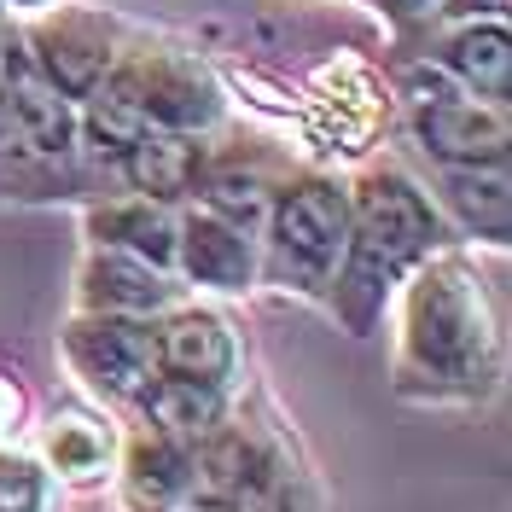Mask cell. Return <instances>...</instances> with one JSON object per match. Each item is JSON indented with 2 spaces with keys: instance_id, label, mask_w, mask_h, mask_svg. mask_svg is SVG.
<instances>
[{
  "instance_id": "9a60e30c",
  "label": "cell",
  "mask_w": 512,
  "mask_h": 512,
  "mask_svg": "<svg viewBox=\"0 0 512 512\" xmlns=\"http://www.w3.org/2000/svg\"><path fill=\"white\" fill-rule=\"evenodd\" d=\"M192 448L187 437H169L158 425L123 419V443H117V489H123L128 512H175L192 495Z\"/></svg>"
},
{
  "instance_id": "8fae6325",
  "label": "cell",
  "mask_w": 512,
  "mask_h": 512,
  "mask_svg": "<svg viewBox=\"0 0 512 512\" xmlns=\"http://www.w3.org/2000/svg\"><path fill=\"white\" fill-rule=\"evenodd\" d=\"M408 53L431 59L454 88L512 105V18H460V24H402Z\"/></svg>"
},
{
  "instance_id": "d6986e66",
  "label": "cell",
  "mask_w": 512,
  "mask_h": 512,
  "mask_svg": "<svg viewBox=\"0 0 512 512\" xmlns=\"http://www.w3.org/2000/svg\"><path fill=\"white\" fill-rule=\"evenodd\" d=\"M204 140L210 134H169V128H146L140 140H128L123 158L111 163V181L123 192L140 198H158L169 210H181L198 187V169H204Z\"/></svg>"
},
{
  "instance_id": "5bb4252c",
  "label": "cell",
  "mask_w": 512,
  "mask_h": 512,
  "mask_svg": "<svg viewBox=\"0 0 512 512\" xmlns=\"http://www.w3.org/2000/svg\"><path fill=\"white\" fill-rule=\"evenodd\" d=\"M187 286L158 268V262H140L128 251H105V245H82L76 256V274H70V309L82 315H146L158 320L169 303H181Z\"/></svg>"
},
{
  "instance_id": "484cf974",
  "label": "cell",
  "mask_w": 512,
  "mask_h": 512,
  "mask_svg": "<svg viewBox=\"0 0 512 512\" xmlns=\"http://www.w3.org/2000/svg\"><path fill=\"white\" fill-rule=\"evenodd\" d=\"M175 512H227V507H210V501H198V495H192L187 507H175Z\"/></svg>"
},
{
  "instance_id": "7a4b0ae2",
  "label": "cell",
  "mask_w": 512,
  "mask_h": 512,
  "mask_svg": "<svg viewBox=\"0 0 512 512\" xmlns=\"http://www.w3.org/2000/svg\"><path fill=\"white\" fill-rule=\"evenodd\" d=\"M344 181H350V233L320 303L350 338H379L396 286L431 251L454 245V227L437 210L431 187L396 158L361 163Z\"/></svg>"
},
{
  "instance_id": "3957f363",
  "label": "cell",
  "mask_w": 512,
  "mask_h": 512,
  "mask_svg": "<svg viewBox=\"0 0 512 512\" xmlns=\"http://www.w3.org/2000/svg\"><path fill=\"white\" fill-rule=\"evenodd\" d=\"M198 501L227 512H326V489L291 419L268 390L245 384L192 448Z\"/></svg>"
},
{
  "instance_id": "e0dca14e",
  "label": "cell",
  "mask_w": 512,
  "mask_h": 512,
  "mask_svg": "<svg viewBox=\"0 0 512 512\" xmlns=\"http://www.w3.org/2000/svg\"><path fill=\"white\" fill-rule=\"evenodd\" d=\"M123 419L105 408H59L35 431V460L53 472L59 489H105L117 478Z\"/></svg>"
},
{
  "instance_id": "277c9868",
  "label": "cell",
  "mask_w": 512,
  "mask_h": 512,
  "mask_svg": "<svg viewBox=\"0 0 512 512\" xmlns=\"http://www.w3.org/2000/svg\"><path fill=\"white\" fill-rule=\"evenodd\" d=\"M350 233V181L320 163H291L262 210V286L320 303Z\"/></svg>"
},
{
  "instance_id": "30bf717a",
  "label": "cell",
  "mask_w": 512,
  "mask_h": 512,
  "mask_svg": "<svg viewBox=\"0 0 512 512\" xmlns=\"http://www.w3.org/2000/svg\"><path fill=\"white\" fill-rule=\"evenodd\" d=\"M402 128L431 169L512 163V105H489L478 94H443L431 105H402Z\"/></svg>"
},
{
  "instance_id": "8992f818",
  "label": "cell",
  "mask_w": 512,
  "mask_h": 512,
  "mask_svg": "<svg viewBox=\"0 0 512 512\" xmlns=\"http://www.w3.org/2000/svg\"><path fill=\"white\" fill-rule=\"evenodd\" d=\"M59 361L105 414L123 419L140 402V390L158 379V320L70 309L59 326Z\"/></svg>"
},
{
  "instance_id": "603a6c76",
  "label": "cell",
  "mask_w": 512,
  "mask_h": 512,
  "mask_svg": "<svg viewBox=\"0 0 512 512\" xmlns=\"http://www.w3.org/2000/svg\"><path fill=\"white\" fill-rule=\"evenodd\" d=\"M18 425H24V390L12 379H0V443H12Z\"/></svg>"
},
{
  "instance_id": "5b68a950",
  "label": "cell",
  "mask_w": 512,
  "mask_h": 512,
  "mask_svg": "<svg viewBox=\"0 0 512 512\" xmlns=\"http://www.w3.org/2000/svg\"><path fill=\"white\" fill-rule=\"evenodd\" d=\"M111 99H123L146 128H169V134H216L233 123V99L216 64L198 47L175 41V35L140 30L123 41L117 64L99 82Z\"/></svg>"
},
{
  "instance_id": "7402d4cb",
  "label": "cell",
  "mask_w": 512,
  "mask_h": 512,
  "mask_svg": "<svg viewBox=\"0 0 512 512\" xmlns=\"http://www.w3.org/2000/svg\"><path fill=\"white\" fill-rule=\"evenodd\" d=\"M460 18H512V0H437L425 24H460Z\"/></svg>"
},
{
  "instance_id": "ac0fdd59",
  "label": "cell",
  "mask_w": 512,
  "mask_h": 512,
  "mask_svg": "<svg viewBox=\"0 0 512 512\" xmlns=\"http://www.w3.org/2000/svg\"><path fill=\"white\" fill-rule=\"evenodd\" d=\"M82 245H105V251H128L140 262H158L175 274V210L140 192H99L82 204Z\"/></svg>"
},
{
  "instance_id": "4fadbf2b",
  "label": "cell",
  "mask_w": 512,
  "mask_h": 512,
  "mask_svg": "<svg viewBox=\"0 0 512 512\" xmlns=\"http://www.w3.org/2000/svg\"><path fill=\"white\" fill-rule=\"evenodd\" d=\"M286 169L291 158L274 152L268 140H227V128H216L204 140V169H198V187H192L187 204H204V210H216V216L256 233Z\"/></svg>"
},
{
  "instance_id": "ffe728a7",
  "label": "cell",
  "mask_w": 512,
  "mask_h": 512,
  "mask_svg": "<svg viewBox=\"0 0 512 512\" xmlns=\"http://www.w3.org/2000/svg\"><path fill=\"white\" fill-rule=\"evenodd\" d=\"M233 396H239V390L158 373V379L140 390V402H134L123 419H140V425H158V431H169V437H187V443H198V437H204V431H210V425L233 408Z\"/></svg>"
},
{
  "instance_id": "cb8c5ba5",
  "label": "cell",
  "mask_w": 512,
  "mask_h": 512,
  "mask_svg": "<svg viewBox=\"0 0 512 512\" xmlns=\"http://www.w3.org/2000/svg\"><path fill=\"white\" fill-rule=\"evenodd\" d=\"M47 6H59V0H0V18H35Z\"/></svg>"
},
{
  "instance_id": "4316f807",
  "label": "cell",
  "mask_w": 512,
  "mask_h": 512,
  "mask_svg": "<svg viewBox=\"0 0 512 512\" xmlns=\"http://www.w3.org/2000/svg\"><path fill=\"white\" fill-rule=\"evenodd\" d=\"M361 6H379L384 18H390V24H396V0H361Z\"/></svg>"
},
{
  "instance_id": "2e32d148",
  "label": "cell",
  "mask_w": 512,
  "mask_h": 512,
  "mask_svg": "<svg viewBox=\"0 0 512 512\" xmlns=\"http://www.w3.org/2000/svg\"><path fill=\"white\" fill-rule=\"evenodd\" d=\"M431 198H437V210L448 216L460 245L507 256V245H512V175H507V163L431 169Z\"/></svg>"
},
{
  "instance_id": "6da1fadb",
  "label": "cell",
  "mask_w": 512,
  "mask_h": 512,
  "mask_svg": "<svg viewBox=\"0 0 512 512\" xmlns=\"http://www.w3.org/2000/svg\"><path fill=\"white\" fill-rule=\"evenodd\" d=\"M390 390L414 408H483L507 379V309L483 251L443 245L390 297Z\"/></svg>"
},
{
  "instance_id": "44dd1931",
  "label": "cell",
  "mask_w": 512,
  "mask_h": 512,
  "mask_svg": "<svg viewBox=\"0 0 512 512\" xmlns=\"http://www.w3.org/2000/svg\"><path fill=\"white\" fill-rule=\"evenodd\" d=\"M59 483L35 460V448L0 443V512H53Z\"/></svg>"
},
{
  "instance_id": "52a82bcc",
  "label": "cell",
  "mask_w": 512,
  "mask_h": 512,
  "mask_svg": "<svg viewBox=\"0 0 512 512\" xmlns=\"http://www.w3.org/2000/svg\"><path fill=\"white\" fill-rule=\"evenodd\" d=\"M30 59L41 64V76L59 88L64 99H82L105 82V70L117 64L123 41L134 35V18L111 12V6H94V0H59L35 18H12Z\"/></svg>"
},
{
  "instance_id": "ba28073f",
  "label": "cell",
  "mask_w": 512,
  "mask_h": 512,
  "mask_svg": "<svg viewBox=\"0 0 512 512\" xmlns=\"http://www.w3.org/2000/svg\"><path fill=\"white\" fill-rule=\"evenodd\" d=\"M158 373L245 390L251 384V344L216 297L187 291L181 303H169L158 315Z\"/></svg>"
},
{
  "instance_id": "7c38bea8",
  "label": "cell",
  "mask_w": 512,
  "mask_h": 512,
  "mask_svg": "<svg viewBox=\"0 0 512 512\" xmlns=\"http://www.w3.org/2000/svg\"><path fill=\"white\" fill-rule=\"evenodd\" d=\"M0 99H6V117L18 146L35 158H76V99H64L41 64L30 59L24 35L12 18H0Z\"/></svg>"
},
{
  "instance_id": "d4e9b609",
  "label": "cell",
  "mask_w": 512,
  "mask_h": 512,
  "mask_svg": "<svg viewBox=\"0 0 512 512\" xmlns=\"http://www.w3.org/2000/svg\"><path fill=\"white\" fill-rule=\"evenodd\" d=\"M431 6H437V0H396V30H402V24H419V18H431Z\"/></svg>"
},
{
  "instance_id": "9c48e42d",
  "label": "cell",
  "mask_w": 512,
  "mask_h": 512,
  "mask_svg": "<svg viewBox=\"0 0 512 512\" xmlns=\"http://www.w3.org/2000/svg\"><path fill=\"white\" fill-rule=\"evenodd\" d=\"M175 280L192 297H251L262 291V245L251 227L227 222L204 204H181L175 210Z\"/></svg>"
}]
</instances>
